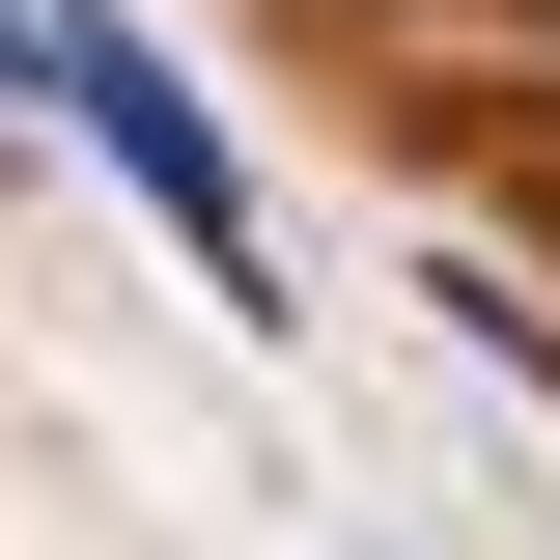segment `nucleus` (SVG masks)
<instances>
[{
	"instance_id": "obj_1",
	"label": "nucleus",
	"mask_w": 560,
	"mask_h": 560,
	"mask_svg": "<svg viewBox=\"0 0 560 560\" xmlns=\"http://www.w3.org/2000/svg\"><path fill=\"white\" fill-rule=\"evenodd\" d=\"M28 84H57V113H84V140H113V168H140V224H168V253H197L224 308H253V197H224V140H197V84L140 57L113 0H28Z\"/></svg>"
},
{
	"instance_id": "obj_2",
	"label": "nucleus",
	"mask_w": 560,
	"mask_h": 560,
	"mask_svg": "<svg viewBox=\"0 0 560 560\" xmlns=\"http://www.w3.org/2000/svg\"><path fill=\"white\" fill-rule=\"evenodd\" d=\"M0 113H28V0H0Z\"/></svg>"
}]
</instances>
